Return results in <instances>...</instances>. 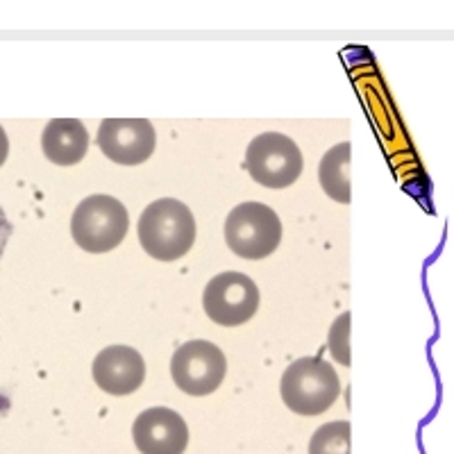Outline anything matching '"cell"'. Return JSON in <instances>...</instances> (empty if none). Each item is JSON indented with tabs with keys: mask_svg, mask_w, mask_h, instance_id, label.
<instances>
[{
	"mask_svg": "<svg viewBox=\"0 0 454 454\" xmlns=\"http://www.w3.org/2000/svg\"><path fill=\"white\" fill-rule=\"evenodd\" d=\"M350 311L340 314L339 318L332 323L330 327V339H327V346H330L332 356L336 362L343 364V366H350Z\"/></svg>",
	"mask_w": 454,
	"mask_h": 454,
	"instance_id": "cell-14",
	"label": "cell"
},
{
	"mask_svg": "<svg viewBox=\"0 0 454 454\" xmlns=\"http://www.w3.org/2000/svg\"><path fill=\"white\" fill-rule=\"evenodd\" d=\"M202 307L209 320L223 327H237L248 323L259 309L257 284L243 273L216 275L209 279L202 294Z\"/></svg>",
	"mask_w": 454,
	"mask_h": 454,
	"instance_id": "cell-7",
	"label": "cell"
},
{
	"mask_svg": "<svg viewBox=\"0 0 454 454\" xmlns=\"http://www.w3.org/2000/svg\"><path fill=\"white\" fill-rule=\"evenodd\" d=\"M246 168L262 186L286 189L300 177L305 160L294 139L282 132H263L246 150Z\"/></svg>",
	"mask_w": 454,
	"mask_h": 454,
	"instance_id": "cell-5",
	"label": "cell"
},
{
	"mask_svg": "<svg viewBox=\"0 0 454 454\" xmlns=\"http://www.w3.org/2000/svg\"><path fill=\"white\" fill-rule=\"evenodd\" d=\"M129 216L123 202L112 196H89L71 218L73 241L87 253L100 254L119 248L128 234Z\"/></svg>",
	"mask_w": 454,
	"mask_h": 454,
	"instance_id": "cell-3",
	"label": "cell"
},
{
	"mask_svg": "<svg viewBox=\"0 0 454 454\" xmlns=\"http://www.w3.org/2000/svg\"><path fill=\"white\" fill-rule=\"evenodd\" d=\"M7 155H10V139H7V132L0 125V166L5 164Z\"/></svg>",
	"mask_w": 454,
	"mask_h": 454,
	"instance_id": "cell-16",
	"label": "cell"
},
{
	"mask_svg": "<svg viewBox=\"0 0 454 454\" xmlns=\"http://www.w3.org/2000/svg\"><path fill=\"white\" fill-rule=\"evenodd\" d=\"M42 148L52 164H80L89 150V132L78 119H52L43 129Z\"/></svg>",
	"mask_w": 454,
	"mask_h": 454,
	"instance_id": "cell-11",
	"label": "cell"
},
{
	"mask_svg": "<svg viewBox=\"0 0 454 454\" xmlns=\"http://www.w3.org/2000/svg\"><path fill=\"white\" fill-rule=\"evenodd\" d=\"M284 404L300 416L325 413L340 395V380L332 364L320 356H300L279 382Z\"/></svg>",
	"mask_w": 454,
	"mask_h": 454,
	"instance_id": "cell-2",
	"label": "cell"
},
{
	"mask_svg": "<svg viewBox=\"0 0 454 454\" xmlns=\"http://www.w3.org/2000/svg\"><path fill=\"white\" fill-rule=\"evenodd\" d=\"M139 241L150 257L177 262L196 243V218L184 202L161 198L148 205L139 218Z\"/></svg>",
	"mask_w": 454,
	"mask_h": 454,
	"instance_id": "cell-1",
	"label": "cell"
},
{
	"mask_svg": "<svg viewBox=\"0 0 454 454\" xmlns=\"http://www.w3.org/2000/svg\"><path fill=\"white\" fill-rule=\"evenodd\" d=\"M93 380L109 395H129L144 384V356L129 346H109L93 359Z\"/></svg>",
	"mask_w": 454,
	"mask_h": 454,
	"instance_id": "cell-10",
	"label": "cell"
},
{
	"mask_svg": "<svg viewBox=\"0 0 454 454\" xmlns=\"http://www.w3.org/2000/svg\"><path fill=\"white\" fill-rule=\"evenodd\" d=\"M309 454H350V423L336 420L316 429L309 441Z\"/></svg>",
	"mask_w": 454,
	"mask_h": 454,
	"instance_id": "cell-13",
	"label": "cell"
},
{
	"mask_svg": "<svg viewBox=\"0 0 454 454\" xmlns=\"http://www.w3.org/2000/svg\"><path fill=\"white\" fill-rule=\"evenodd\" d=\"M227 248L243 259H263L282 243V223L269 205L243 202L225 221Z\"/></svg>",
	"mask_w": 454,
	"mask_h": 454,
	"instance_id": "cell-4",
	"label": "cell"
},
{
	"mask_svg": "<svg viewBox=\"0 0 454 454\" xmlns=\"http://www.w3.org/2000/svg\"><path fill=\"white\" fill-rule=\"evenodd\" d=\"M350 144L334 145L323 155L318 166V180L323 192L332 198V200L348 205L352 200V186H350Z\"/></svg>",
	"mask_w": 454,
	"mask_h": 454,
	"instance_id": "cell-12",
	"label": "cell"
},
{
	"mask_svg": "<svg viewBox=\"0 0 454 454\" xmlns=\"http://www.w3.org/2000/svg\"><path fill=\"white\" fill-rule=\"evenodd\" d=\"M155 145V128L148 119H105L98 128V148L121 166L144 164Z\"/></svg>",
	"mask_w": 454,
	"mask_h": 454,
	"instance_id": "cell-8",
	"label": "cell"
},
{
	"mask_svg": "<svg viewBox=\"0 0 454 454\" xmlns=\"http://www.w3.org/2000/svg\"><path fill=\"white\" fill-rule=\"evenodd\" d=\"M10 237H12V223H10V218L5 216V209L0 207V259H3V254H5Z\"/></svg>",
	"mask_w": 454,
	"mask_h": 454,
	"instance_id": "cell-15",
	"label": "cell"
},
{
	"mask_svg": "<svg viewBox=\"0 0 454 454\" xmlns=\"http://www.w3.org/2000/svg\"><path fill=\"white\" fill-rule=\"evenodd\" d=\"M132 439L141 454H182L189 445V427L173 409L153 407L137 416Z\"/></svg>",
	"mask_w": 454,
	"mask_h": 454,
	"instance_id": "cell-9",
	"label": "cell"
},
{
	"mask_svg": "<svg viewBox=\"0 0 454 454\" xmlns=\"http://www.w3.org/2000/svg\"><path fill=\"white\" fill-rule=\"evenodd\" d=\"M227 359L223 350L209 340H186L170 359V375L177 388L189 395H209L223 384Z\"/></svg>",
	"mask_w": 454,
	"mask_h": 454,
	"instance_id": "cell-6",
	"label": "cell"
}]
</instances>
